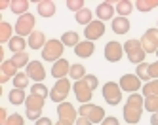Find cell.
I'll return each mask as SVG.
<instances>
[{
	"label": "cell",
	"mask_w": 158,
	"mask_h": 125,
	"mask_svg": "<svg viewBox=\"0 0 158 125\" xmlns=\"http://www.w3.org/2000/svg\"><path fill=\"white\" fill-rule=\"evenodd\" d=\"M8 118H10V116H8V110H6V108H0V123L4 125Z\"/></svg>",
	"instance_id": "obj_42"
},
{
	"label": "cell",
	"mask_w": 158,
	"mask_h": 125,
	"mask_svg": "<svg viewBox=\"0 0 158 125\" xmlns=\"http://www.w3.org/2000/svg\"><path fill=\"white\" fill-rule=\"evenodd\" d=\"M63 51H65V45H63V42L61 40H55V38H52V40H48L46 42V45H44V49L40 51L42 53V59L44 61H50V63H57L59 59H63Z\"/></svg>",
	"instance_id": "obj_4"
},
{
	"label": "cell",
	"mask_w": 158,
	"mask_h": 125,
	"mask_svg": "<svg viewBox=\"0 0 158 125\" xmlns=\"http://www.w3.org/2000/svg\"><path fill=\"white\" fill-rule=\"evenodd\" d=\"M149 74H151V80H158V61L149 66Z\"/></svg>",
	"instance_id": "obj_40"
},
{
	"label": "cell",
	"mask_w": 158,
	"mask_h": 125,
	"mask_svg": "<svg viewBox=\"0 0 158 125\" xmlns=\"http://www.w3.org/2000/svg\"><path fill=\"white\" fill-rule=\"evenodd\" d=\"M110 27H112V32L114 34H128L130 32V21H128V17H114L110 23Z\"/></svg>",
	"instance_id": "obj_22"
},
{
	"label": "cell",
	"mask_w": 158,
	"mask_h": 125,
	"mask_svg": "<svg viewBox=\"0 0 158 125\" xmlns=\"http://www.w3.org/2000/svg\"><path fill=\"white\" fill-rule=\"evenodd\" d=\"M78 114H80L82 118L89 119L94 125H95V123H103V119H105V110L101 108V106H97V104H92V102L82 104L80 110H78Z\"/></svg>",
	"instance_id": "obj_6"
},
{
	"label": "cell",
	"mask_w": 158,
	"mask_h": 125,
	"mask_svg": "<svg viewBox=\"0 0 158 125\" xmlns=\"http://www.w3.org/2000/svg\"><path fill=\"white\" fill-rule=\"evenodd\" d=\"M74 21L78 23V25H84V27H88L89 23H92L94 19H92V10H88V8H84V10H80L76 14V17H74Z\"/></svg>",
	"instance_id": "obj_28"
},
{
	"label": "cell",
	"mask_w": 158,
	"mask_h": 125,
	"mask_svg": "<svg viewBox=\"0 0 158 125\" xmlns=\"http://www.w3.org/2000/svg\"><path fill=\"white\" fill-rule=\"evenodd\" d=\"M158 6V0H137L135 2V8L139 11H152Z\"/></svg>",
	"instance_id": "obj_34"
},
{
	"label": "cell",
	"mask_w": 158,
	"mask_h": 125,
	"mask_svg": "<svg viewBox=\"0 0 158 125\" xmlns=\"http://www.w3.org/2000/svg\"><path fill=\"white\" fill-rule=\"evenodd\" d=\"M151 125H158V114H152L151 116Z\"/></svg>",
	"instance_id": "obj_46"
},
{
	"label": "cell",
	"mask_w": 158,
	"mask_h": 125,
	"mask_svg": "<svg viewBox=\"0 0 158 125\" xmlns=\"http://www.w3.org/2000/svg\"><path fill=\"white\" fill-rule=\"evenodd\" d=\"M143 97H158V80H151L143 85Z\"/></svg>",
	"instance_id": "obj_31"
},
{
	"label": "cell",
	"mask_w": 158,
	"mask_h": 125,
	"mask_svg": "<svg viewBox=\"0 0 158 125\" xmlns=\"http://www.w3.org/2000/svg\"><path fill=\"white\" fill-rule=\"evenodd\" d=\"M27 76L32 80L35 84H42L44 80H46V68L42 66V63L40 61H31L29 64H27Z\"/></svg>",
	"instance_id": "obj_13"
},
{
	"label": "cell",
	"mask_w": 158,
	"mask_h": 125,
	"mask_svg": "<svg viewBox=\"0 0 158 125\" xmlns=\"http://www.w3.org/2000/svg\"><path fill=\"white\" fill-rule=\"evenodd\" d=\"M17 74V66L14 64L12 59L2 61V66H0V84H6L10 78H15Z\"/></svg>",
	"instance_id": "obj_16"
},
{
	"label": "cell",
	"mask_w": 158,
	"mask_h": 125,
	"mask_svg": "<svg viewBox=\"0 0 158 125\" xmlns=\"http://www.w3.org/2000/svg\"><path fill=\"white\" fill-rule=\"evenodd\" d=\"M61 42H63L65 48H76V45L80 44V34L74 32V30H67L61 36Z\"/></svg>",
	"instance_id": "obj_23"
},
{
	"label": "cell",
	"mask_w": 158,
	"mask_h": 125,
	"mask_svg": "<svg viewBox=\"0 0 158 125\" xmlns=\"http://www.w3.org/2000/svg\"><path fill=\"white\" fill-rule=\"evenodd\" d=\"M114 6L112 2H101L97 8H95V15L99 21H112V15H114Z\"/></svg>",
	"instance_id": "obj_18"
},
{
	"label": "cell",
	"mask_w": 158,
	"mask_h": 125,
	"mask_svg": "<svg viewBox=\"0 0 158 125\" xmlns=\"http://www.w3.org/2000/svg\"><path fill=\"white\" fill-rule=\"evenodd\" d=\"M69 72H71V63L67 61V59H59L57 63H53V66H52V76L55 80L67 78V74H69Z\"/></svg>",
	"instance_id": "obj_17"
},
{
	"label": "cell",
	"mask_w": 158,
	"mask_h": 125,
	"mask_svg": "<svg viewBox=\"0 0 158 125\" xmlns=\"http://www.w3.org/2000/svg\"><path fill=\"white\" fill-rule=\"evenodd\" d=\"M12 32H14V27L10 25L8 21H2V23H0V42H10V40L14 38Z\"/></svg>",
	"instance_id": "obj_29"
},
{
	"label": "cell",
	"mask_w": 158,
	"mask_h": 125,
	"mask_svg": "<svg viewBox=\"0 0 158 125\" xmlns=\"http://www.w3.org/2000/svg\"><path fill=\"white\" fill-rule=\"evenodd\" d=\"M35 125H53V123H52V119H50V118H40Z\"/></svg>",
	"instance_id": "obj_44"
},
{
	"label": "cell",
	"mask_w": 158,
	"mask_h": 125,
	"mask_svg": "<svg viewBox=\"0 0 158 125\" xmlns=\"http://www.w3.org/2000/svg\"><path fill=\"white\" fill-rule=\"evenodd\" d=\"M27 45H29L27 40L21 38V36H14L12 40L8 42V48H10V51H14V55H15V53H21V51H25Z\"/></svg>",
	"instance_id": "obj_24"
},
{
	"label": "cell",
	"mask_w": 158,
	"mask_h": 125,
	"mask_svg": "<svg viewBox=\"0 0 158 125\" xmlns=\"http://www.w3.org/2000/svg\"><path fill=\"white\" fill-rule=\"evenodd\" d=\"M31 93L32 95H38V97H50V91H48V87L44 85V84H32V87H31Z\"/></svg>",
	"instance_id": "obj_36"
},
{
	"label": "cell",
	"mask_w": 158,
	"mask_h": 125,
	"mask_svg": "<svg viewBox=\"0 0 158 125\" xmlns=\"http://www.w3.org/2000/svg\"><path fill=\"white\" fill-rule=\"evenodd\" d=\"M46 34H44L42 30H35L29 36V40H27V44H29V48L31 49H44V45H46Z\"/></svg>",
	"instance_id": "obj_19"
},
{
	"label": "cell",
	"mask_w": 158,
	"mask_h": 125,
	"mask_svg": "<svg viewBox=\"0 0 158 125\" xmlns=\"http://www.w3.org/2000/svg\"><path fill=\"white\" fill-rule=\"evenodd\" d=\"M74 125H94L89 119H86V118H82V116H78V119H76V123Z\"/></svg>",
	"instance_id": "obj_43"
},
{
	"label": "cell",
	"mask_w": 158,
	"mask_h": 125,
	"mask_svg": "<svg viewBox=\"0 0 158 125\" xmlns=\"http://www.w3.org/2000/svg\"><path fill=\"white\" fill-rule=\"evenodd\" d=\"M122 55H124V45L116 40H110L107 42L105 45V59L109 63H118L122 59Z\"/></svg>",
	"instance_id": "obj_12"
},
{
	"label": "cell",
	"mask_w": 158,
	"mask_h": 125,
	"mask_svg": "<svg viewBox=\"0 0 158 125\" xmlns=\"http://www.w3.org/2000/svg\"><path fill=\"white\" fill-rule=\"evenodd\" d=\"M12 61H14V64H15L17 68H21V66H25V68H27V64H29V53H27V51L15 53V55L12 57Z\"/></svg>",
	"instance_id": "obj_35"
},
{
	"label": "cell",
	"mask_w": 158,
	"mask_h": 125,
	"mask_svg": "<svg viewBox=\"0 0 158 125\" xmlns=\"http://www.w3.org/2000/svg\"><path fill=\"white\" fill-rule=\"evenodd\" d=\"M69 76L74 80V82L86 78V76H88V74H86V66H84V64H71V72H69Z\"/></svg>",
	"instance_id": "obj_33"
},
{
	"label": "cell",
	"mask_w": 158,
	"mask_h": 125,
	"mask_svg": "<svg viewBox=\"0 0 158 125\" xmlns=\"http://www.w3.org/2000/svg\"><path fill=\"white\" fill-rule=\"evenodd\" d=\"M143 108H145V97H141L139 93H131L126 100V106H124V119H126V123L128 125L139 123L143 116Z\"/></svg>",
	"instance_id": "obj_2"
},
{
	"label": "cell",
	"mask_w": 158,
	"mask_h": 125,
	"mask_svg": "<svg viewBox=\"0 0 158 125\" xmlns=\"http://www.w3.org/2000/svg\"><path fill=\"white\" fill-rule=\"evenodd\" d=\"M124 51H126V57H128V61L131 64H141L145 63V49H143V45H141V40H126V44H124Z\"/></svg>",
	"instance_id": "obj_3"
},
{
	"label": "cell",
	"mask_w": 158,
	"mask_h": 125,
	"mask_svg": "<svg viewBox=\"0 0 158 125\" xmlns=\"http://www.w3.org/2000/svg\"><path fill=\"white\" fill-rule=\"evenodd\" d=\"M36 11L40 17H53L55 15V2H52V0H40L36 6Z\"/></svg>",
	"instance_id": "obj_21"
},
{
	"label": "cell",
	"mask_w": 158,
	"mask_h": 125,
	"mask_svg": "<svg viewBox=\"0 0 158 125\" xmlns=\"http://www.w3.org/2000/svg\"><path fill=\"white\" fill-rule=\"evenodd\" d=\"M57 116H59V121L65 123V125H74L76 123V110L74 106L71 104V102H61V104H57Z\"/></svg>",
	"instance_id": "obj_10"
},
{
	"label": "cell",
	"mask_w": 158,
	"mask_h": 125,
	"mask_svg": "<svg viewBox=\"0 0 158 125\" xmlns=\"http://www.w3.org/2000/svg\"><path fill=\"white\" fill-rule=\"evenodd\" d=\"M6 8H12V0H2L0 2V10H6Z\"/></svg>",
	"instance_id": "obj_45"
},
{
	"label": "cell",
	"mask_w": 158,
	"mask_h": 125,
	"mask_svg": "<svg viewBox=\"0 0 158 125\" xmlns=\"http://www.w3.org/2000/svg\"><path fill=\"white\" fill-rule=\"evenodd\" d=\"M23 123H25L23 116H19V114H12V116L6 119V123H4V125H23Z\"/></svg>",
	"instance_id": "obj_39"
},
{
	"label": "cell",
	"mask_w": 158,
	"mask_h": 125,
	"mask_svg": "<svg viewBox=\"0 0 158 125\" xmlns=\"http://www.w3.org/2000/svg\"><path fill=\"white\" fill-rule=\"evenodd\" d=\"M149 63H141L135 66V76H137L141 82H151V74H149Z\"/></svg>",
	"instance_id": "obj_30"
},
{
	"label": "cell",
	"mask_w": 158,
	"mask_h": 125,
	"mask_svg": "<svg viewBox=\"0 0 158 125\" xmlns=\"http://www.w3.org/2000/svg\"><path fill=\"white\" fill-rule=\"evenodd\" d=\"M44 102L46 99L44 97H38V95H29L27 100H25V108H27V118L32 119V121H38L42 118V110H44Z\"/></svg>",
	"instance_id": "obj_5"
},
{
	"label": "cell",
	"mask_w": 158,
	"mask_h": 125,
	"mask_svg": "<svg viewBox=\"0 0 158 125\" xmlns=\"http://www.w3.org/2000/svg\"><path fill=\"white\" fill-rule=\"evenodd\" d=\"M141 45L145 53H156L158 51V29H149L141 36Z\"/></svg>",
	"instance_id": "obj_11"
},
{
	"label": "cell",
	"mask_w": 158,
	"mask_h": 125,
	"mask_svg": "<svg viewBox=\"0 0 158 125\" xmlns=\"http://www.w3.org/2000/svg\"><path fill=\"white\" fill-rule=\"evenodd\" d=\"M97 85H99V80H97V76H94V74H88L86 78L78 80V82H74L73 91H74L76 100H78V102H82V104H88V102L92 100L94 91L97 89Z\"/></svg>",
	"instance_id": "obj_1"
},
{
	"label": "cell",
	"mask_w": 158,
	"mask_h": 125,
	"mask_svg": "<svg viewBox=\"0 0 158 125\" xmlns=\"http://www.w3.org/2000/svg\"><path fill=\"white\" fill-rule=\"evenodd\" d=\"M35 15L32 14H25V15H21L17 21H15V34L17 36H31L32 32H35Z\"/></svg>",
	"instance_id": "obj_7"
},
{
	"label": "cell",
	"mask_w": 158,
	"mask_h": 125,
	"mask_svg": "<svg viewBox=\"0 0 158 125\" xmlns=\"http://www.w3.org/2000/svg\"><path fill=\"white\" fill-rule=\"evenodd\" d=\"M29 6H31V2L29 0H12V10L15 15H25V14H29Z\"/></svg>",
	"instance_id": "obj_25"
},
{
	"label": "cell",
	"mask_w": 158,
	"mask_h": 125,
	"mask_svg": "<svg viewBox=\"0 0 158 125\" xmlns=\"http://www.w3.org/2000/svg\"><path fill=\"white\" fill-rule=\"evenodd\" d=\"M103 34H105V23H103V21H92V23H89V25L84 29V36H86V40H89V42L99 40Z\"/></svg>",
	"instance_id": "obj_15"
},
{
	"label": "cell",
	"mask_w": 158,
	"mask_h": 125,
	"mask_svg": "<svg viewBox=\"0 0 158 125\" xmlns=\"http://www.w3.org/2000/svg\"><path fill=\"white\" fill-rule=\"evenodd\" d=\"M69 91H71V82L67 78L57 80L55 85L52 87V91H50V99L53 102H57V104H61V102H65V99L69 97Z\"/></svg>",
	"instance_id": "obj_8"
},
{
	"label": "cell",
	"mask_w": 158,
	"mask_h": 125,
	"mask_svg": "<svg viewBox=\"0 0 158 125\" xmlns=\"http://www.w3.org/2000/svg\"><path fill=\"white\" fill-rule=\"evenodd\" d=\"M103 99L107 104L110 106H116L120 104V100H122V89L116 82H107L103 85Z\"/></svg>",
	"instance_id": "obj_9"
},
{
	"label": "cell",
	"mask_w": 158,
	"mask_h": 125,
	"mask_svg": "<svg viewBox=\"0 0 158 125\" xmlns=\"http://www.w3.org/2000/svg\"><path fill=\"white\" fill-rule=\"evenodd\" d=\"M120 89L122 91H126V93H137V91L141 89V80L135 76V74H124L120 78Z\"/></svg>",
	"instance_id": "obj_14"
},
{
	"label": "cell",
	"mask_w": 158,
	"mask_h": 125,
	"mask_svg": "<svg viewBox=\"0 0 158 125\" xmlns=\"http://www.w3.org/2000/svg\"><path fill=\"white\" fill-rule=\"evenodd\" d=\"M101 125H120V121L114 118V116H107L105 119H103V123Z\"/></svg>",
	"instance_id": "obj_41"
},
{
	"label": "cell",
	"mask_w": 158,
	"mask_h": 125,
	"mask_svg": "<svg viewBox=\"0 0 158 125\" xmlns=\"http://www.w3.org/2000/svg\"><path fill=\"white\" fill-rule=\"evenodd\" d=\"M135 4L130 2V0H120V2H116V11H118V17H128L131 11H133Z\"/></svg>",
	"instance_id": "obj_27"
},
{
	"label": "cell",
	"mask_w": 158,
	"mask_h": 125,
	"mask_svg": "<svg viewBox=\"0 0 158 125\" xmlns=\"http://www.w3.org/2000/svg\"><path fill=\"white\" fill-rule=\"evenodd\" d=\"M67 8H69L71 11H74V14H78L80 10H84V0H67Z\"/></svg>",
	"instance_id": "obj_38"
},
{
	"label": "cell",
	"mask_w": 158,
	"mask_h": 125,
	"mask_svg": "<svg viewBox=\"0 0 158 125\" xmlns=\"http://www.w3.org/2000/svg\"><path fill=\"white\" fill-rule=\"evenodd\" d=\"M94 51H95V45H94V42H89V40L80 42V44H78L76 48H74V55L82 57V59H88V57H92Z\"/></svg>",
	"instance_id": "obj_20"
},
{
	"label": "cell",
	"mask_w": 158,
	"mask_h": 125,
	"mask_svg": "<svg viewBox=\"0 0 158 125\" xmlns=\"http://www.w3.org/2000/svg\"><path fill=\"white\" fill-rule=\"evenodd\" d=\"M156 57H158V51H156Z\"/></svg>",
	"instance_id": "obj_48"
},
{
	"label": "cell",
	"mask_w": 158,
	"mask_h": 125,
	"mask_svg": "<svg viewBox=\"0 0 158 125\" xmlns=\"http://www.w3.org/2000/svg\"><path fill=\"white\" fill-rule=\"evenodd\" d=\"M145 110L151 114H158V97H147L145 99Z\"/></svg>",
	"instance_id": "obj_37"
},
{
	"label": "cell",
	"mask_w": 158,
	"mask_h": 125,
	"mask_svg": "<svg viewBox=\"0 0 158 125\" xmlns=\"http://www.w3.org/2000/svg\"><path fill=\"white\" fill-rule=\"evenodd\" d=\"M29 76H27V72H17L15 74V78H12V82H14V87L15 89H23L25 91V87L29 85Z\"/></svg>",
	"instance_id": "obj_32"
},
{
	"label": "cell",
	"mask_w": 158,
	"mask_h": 125,
	"mask_svg": "<svg viewBox=\"0 0 158 125\" xmlns=\"http://www.w3.org/2000/svg\"><path fill=\"white\" fill-rule=\"evenodd\" d=\"M53 125H65V123H61V121H57V123H53Z\"/></svg>",
	"instance_id": "obj_47"
},
{
	"label": "cell",
	"mask_w": 158,
	"mask_h": 125,
	"mask_svg": "<svg viewBox=\"0 0 158 125\" xmlns=\"http://www.w3.org/2000/svg\"><path fill=\"white\" fill-rule=\"evenodd\" d=\"M10 102H12L14 106H19V104H25V100H27V95H25V91L23 89H12L10 91V95H8Z\"/></svg>",
	"instance_id": "obj_26"
}]
</instances>
